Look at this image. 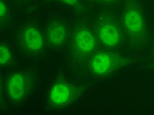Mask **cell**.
Listing matches in <instances>:
<instances>
[{"label": "cell", "mask_w": 154, "mask_h": 115, "mask_svg": "<svg viewBox=\"0 0 154 115\" xmlns=\"http://www.w3.org/2000/svg\"><path fill=\"white\" fill-rule=\"evenodd\" d=\"M88 3H93V4L103 6V8H110L113 6H120L124 0H87Z\"/></svg>", "instance_id": "4fadbf2b"}, {"label": "cell", "mask_w": 154, "mask_h": 115, "mask_svg": "<svg viewBox=\"0 0 154 115\" xmlns=\"http://www.w3.org/2000/svg\"><path fill=\"white\" fill-rule=\"evenodd\" d=\"M83 85L63 72L54 74L48 80L43 93L44 107L50 112H62L82 99Z\"/></svg>", "instance_id": "7a4b0ae2"}, {"label": "cell", "mask_w": 154, "mask_h": 115, "mask_svg": "<svg viewBox=\"0 0 154 115\" xmlns=\"http://www.w3.org/2000/svg\"><path fill=\"white\" fill-rule=\"evenodd\" d=\"M13 3L15 4L17 7L18 6H28L33 4L34 2H36L37 0H12Z\"/></svg>", "instance_id": "2e32d148"}, {"label": "cell", "mask_w": 154, "mask_h": 115, "mask_svg": "<svg viewBox=\"0 0 154 115\" xmlns=\"http://www.w3.org/2000/svg\"><path fill=\"white\" fill-rule=\"evenodd\" d=\"M4 84H5V74H4V72L0 70V107L6 104Z\"/></svg>", "instance_id": "5bb4252c"}, {"label": "cell", "mask_w": 154, "mask_h": 115, "mask_svg": "<svg viewBox=\"0 0 154 115\" xmlns=\"http://www.w3.org/2000/svg\"><path fill=\"white\" fill-rule=\"evenodd\" d=\"M131 61L132 58L124 50L101 47L80 64L78 68L89 78L100 80L124 71L131 65Z\"/></svg>", "instance_id": "8992f818"}, {"label": "cell", "mask_w": 154, "mask_h": 115, "mask_svg": "<svg viewBox=\"0 0 154 115\" xmlns=\"http://www.w3.org/2000/svg\"><path fill=\"white\" fill-rule=\"evenodd\" d=\"M142 67L145 68V69H147V70L154 71V56L146 57L144 59V63H143Z\"/></svg>", "instance_id": "9a60e30c"}, {"label": "cell", "mask_w": 154, "mask_h": 115, "mask_svg": "<svg viewBox=\"0 0 154 115\" xmlns=\"http://www.w3.org/2000/svg\"><path fill=\"white\" fill-rule=\"evenodd\" d=\"M42 74L34 65L15 67L5 74V102L14 107L24 106L32 99L41 84Z\"/></svg>", "instance_id": "277c9868"}, {"label": "cell", "mask_w": 154, "mask_h": 115, "mask_svg": "<svg viewBox=\"0 0 154 115\" xmlns=\"http://www.w3.org/2000/svg\"><path fill=\"white\" fill-rule=\"evenodd\" d=\"M17 6L12 0H0V33L14 27L16 21Z\"/></svg>", "instance_id": "30bf717a"}, {"label": "cell", "mask_w": 154, "mask_h": 115, "mask_svg": "<svg viewBox=\"0 0 154 115\" xmlns=\"http://www.w3.org/2000/svg\"><path fill=\"white\" fill-rule=\"evenodd\" d=\"M101 47L92 22L84 17L73 19L70 38L64 51L69 63L78 67Z\"/></svg>", "instance_id": "5b68a950"}, {"label": "cell", "mask_w": 154, "mask_h": 115, "mask_svg": "<svg viewBox=\"0 0 154 115\" xmlns=\"http://www.w3.org/2000/svg\"><path fill=\"white\" fill-rule=\"evenodd\" d=\"M12 43L19 56L31 61H40L50 52L42 20L26 17L13 27Z\"/></svg>", "instance_id": "6da1fadb"}, {"label": "cell", "mask_w": 154, "mask_h": 115, "mask_svg": "<svg viewBox=\"0 0 154 115\" xmlns=\"http://www.w3.org/2000/svg\"><path fill=\"white\" fill-rule=\"evenodd\" d=\"M101 46L108 49L124 50L128 44L119 14L111 8L99 10L91 21Z\"/></svg>", "instance_id": "52a82bcc"}, {"label": "cell", "mask_w": 154, "mask_h": 115, "mask_svg": "<svg viewBox=\"0 0 154 115\" xmlns=\"http://www.w3.org/2000/svg\"><path fill=\"white\" fill-rule=\"evenodd\" d=\"M51 4L61 7L71 12H81L88 3L87 0H47Z\"/></svg>", "instance_id": "8fae6325"}, {"label": "cell", "mask_w": 154, "mask_h": 115, "mask_svg": "<svg viewBox=\"0 0 154 115\" xmlns=\"http://www.w3.org/2000/svg\"><path fill=\"white\" fill-rule=\"evenodd\" d=\"M42 22L50 52H64L70 38L73 19L60 13H51Z\"/></svg>", "instance_id": "ba28073f"}, {"label": "cell", "mask_w": 154, "mask_h": 115, "mask_svg": "<svg viewBox=\"0 0 154 115\" xmlns=\"http://www.w3.org/2000/svg\"><path fill=\"white\" fill-rule=\"evenodd\" d=\"M19 57L12 40H9L0 37V70L8 72L17 67Z\"/></svg>", "instance_id": "9c48e42d"}, {"label": "cell", "mask_w": 154, "mask_h": 115, "mask_svg": "<svg viewBox=\"0 0 154 115\" xmlns=\"http://www.w3.org/2000/svg\"><path fill=\"white\" fill-rule=\"evenodd\" d=\"M118 14L128 43L139 48L153 25L148 2L146 0H124Z\"/></svg>", "instance_id": "3957f363"}, {"label": "cell", "mask_w": 154, "mask_h": 115, "mask_svg": "<svg viewBox=\"0 0 154 115\" xmlns=\"http://www.w3.org/2000/svg\"><path fill=\"white\" fill-rule=\"evenodd\" d=\"M139 49L145 55V57L154 56V24L150 29L145 40L139 47Z\"/></svg>", "instance_id": "7c38bea8"}]
</instances>
